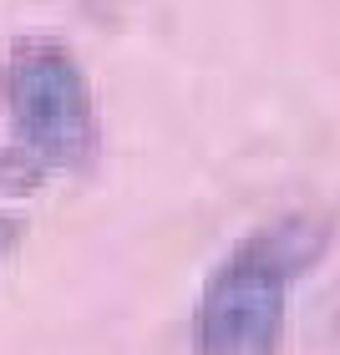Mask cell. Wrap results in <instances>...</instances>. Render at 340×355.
<instances>
[{
    "mask_svg": "<svg viewBox=\"0 0 340 355\" xmlns=\"http://www.w3.org/2000/svg\"><path fill=\"white\" fill-rule=\"evenodd\" d=\"M0 107L10 122V148L31 157L46 178L96 163L102 148L96 96L67 41L41 31L15 36L0 61Z\"/></svg>",
    "mask_w": 340,
    "mask_h": 355,
    "instance_id": "7a4b0ae2",
    "label": "cell"
},
{
    "mask_svg": "<svg viewBox=\"0 0 340 355\" xmlns=\"http://www.w3.org/2000/svg\"><path fill=\"white\" fill-rule=\"evenodd\" d=\"M46 183V173L31 163V157H21L15 148L0 153V193H31V188H41Z\"/></svg>",
    "mask_w": 340,
    "mask_h": 355,
    "instance_id": "3957f363",
    "label": "cell"
},
{
    "mask_svg": "<svg viewBox=\"0 0 340 355\" xmlns=\"http://www.w3.org/2000/svg\"><path fill=\"white\" fill-rule=\"evenodd\" d=\"M21 239H26V223L10 218V214H0V264H6L10 254L21 249Z\"/></svg>",
    "mask_w": 340,
    "mask_h": 355,
    "instance_id": "277c9868",
    "label": "cell"
},
{
    "mask_svg": "<svg viewBox=\"0 0 340 355\" xmlns=\"http://www.w3.org/2000/svg\"><path fill=\"white\" fill-rule=\"evenodd\" d=\"M330 249V218L284 214L219 259L198 295V355H280L289 289Z\"/></svg>",
    "mask_w": 340,
    "mask_h": 355,
    "instance_id": "6da1fadb",
    "label": "cell"
}]
</instances>
